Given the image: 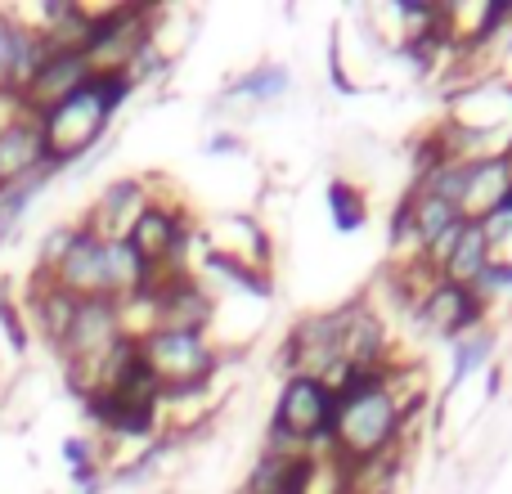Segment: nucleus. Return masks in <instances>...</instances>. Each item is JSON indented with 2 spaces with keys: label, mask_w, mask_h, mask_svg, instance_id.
<instances>
[{
  "label": "nucleus",
  "mask_w": 512,
  "mask_h": 494,
  "mask_svg": "<svg viewBox=\"0 0 512 494\" xmlns=\"http://www.w3.org/2000/svg\"><path fill=\"white\" fill-rule=\"evenodd\" d=\"M14 32H18V18L0 9V95L9 90V68H14Z\"/></svg>",
  "instance_id": "obj_21"
},
{
  "label": "nucleus",
  "mask_w": 512,
  "mask_h": 494,
  "mask_svg": "<svg viewBox=\"0 0 512 494\" xmlns=\"http://www.w3.org/2000/svg\"><path fill=\"white\" fill-rule=\"evenodd\" d=\"M50 283H59L63 292L90 301L104 297L113 301V279H108V239H95L86 225H77V239H72L68 256L59 261V270L50 274Z\"/></svg>",
  "instance_id": "obj_7"
},
{
  "label": "nucleus",
  "mask_w": 512,
  "mask_h": 494,
  "mask_svg": "<svg viewBox=\"0 0 512 494\" xmlns=\"http://www.w3.org/2000/svg\"><path fill=\"white\" fill-rule=\"evenodd\" d=\"M292 77L283 63H265V68L248 72V77H239L230 90H225V99H248V104H270V99L288 95Z\"/></svg>",
  "instance_id": "obj_17"
},
{
  "label": "nucleus",
  "mask_w": 512,
  "mask_h": 494,
  "mask_svg": "<svg viewBox=\"0 0 512 494\" xmlns=\"http://www.w3.org/2000/svg\"><path fill=\"white\" fill-rule=\"evenodd\" d=\"M207 252L234 256V261L265 270L270 265V234L252 216H221L216 225H207Z\"/></svg>",
  "instance_id": "obj_12"
},
{
  "label": "nucleus",
  "mask_w": 512,
  "mask_h": 494,
  "mask_svg": "<svg viewBox=\"0 0 512 494\" xmlns=\"http://www.w3.org/2000/svg\"><path fill=\"white\" fill-rule=\"evenodd\" d=\"M140 355L149 373L162 382V396H189V391H207V382L221 373V351L212 346L207 333H171L158 328L140 342Z\"/></svg>",
  "instance_id": "obj_3"
},
{
  "label": "nucleus",
  "mask_w": 512,
  "mask_h": 494,
  "mask_svg": "<svg viewBox=\"0 0 512 494\" xmlns=\"http://www.w3.org/2000/svg\"><path fill=\"white\" fill-rule=\"evenodd\" d=\"M45 167V140H41V126H36V117L18 113L9 117V122H0V189L18 185V180H27L32 171Z\"/></svg>",
  "instance_id": "obj_9"
},
{
  "label": "nucleus",
  "mask_w": 512,
  "mask_h": 494,
  "mask_svg": "<svg viewBox=\"0 0 512 494\" xmlns=\"http://www.w3.org/2000/svg\"><path fill=\"white\" fill-rule=\"evenodd\" d=\"M239 149H243L239 135H212V140H207V153H212V158H230V153H239Z\"/></svg>",
  "instance_id": "obj_22"
},
{
  "label": "nucleus",
  "mask_w": 512,
  "mask_h": 494,
  "mask_svg": "<svg viewBox=\"0 0 512 494\" xmlns=\"http://www.w3.org/2000/svg\"><path fill=\"white\" fill-rule=\"evenodd\" d=\"M50 176H54V171H50V167H41V171H32V176H27V180H18V185L0 189V239H14V230H18V225H23L27 207H32L36 198L45 194V185H50Z\"/></svg>",
  "instance_id": "obj_16"
},
{
  "label": "nucleus",
  "mask_w": 512,
  "mask_h": 494,
  "mask_svg": "<svg viewBox=\"0 0 512 494\" xmlns=\"http://www.w3.org/2000/svg\"><path fill=\"white\" fill-rule=\"evenodd\" d=\"M333 418H337V400L333 387L319 378H288L279 391V405H274L270 432L297 441L310 459L319 454H337L333 450Z\"/></svg>",
  "instance_id": "obj_4"
},
{
  "label": "nucleus",
  "mask_w": 512,
  "mask_h": 494,
  "mask_svg": "<svg viewBox=\"0 0 512 494\" xmlns=\"http://www.w3.org/2000/svg\"><path fill=\"white\" fill-rule=\"evenodd\" d=\"M18 18V14H14ZM50 59V45H45V36L36 32L32 23H23L18 18V32H14V68H9V95H23L27 86H32V77L41 72V63Z\"/></svg>",
  "instance_id": "obj_15"
},
{
  "label": "nucleus",
  "mask_w": 512,
  "mask_h": 494,
  "mask_svg": "<svg viewBox=\"0 0 512 494\" xmlns=\"http://www.w3.org/2000/svg\"><path fill=\"white\" fill-rule=\"evenodd\" d=\"M306 463L310 459H274V454H261V463L243 481V494H301V486H306Z\"/></svg>",
  "instance_id": "obj_14"
},
{
  "label": "nucleus",
  "mask_w": 512,
  "mask_h": 494,
  "mask_svg": "<svg viewBox=\"0 0 512 494\" xmlns=\"http://www.w3.org/2000/svg\"><path fill=\"white\" fill-rule=\"evenodd\" d=\"M122 319H117V301H104V297H90L77 306L72 315V328L68 337L59 342V355L68 364V373H86L90 364H99L117 342H122Z\"/></svg>",
  "instance_id": "obj_5"
},
{
  "label": "nucleus",
  "mask_w": 512,
  "mask_h": 494,
  "mask_svg": "<svg viewBox=\"0 0 512 494\" xmlns=\"http://www.w3.org/2000/svg\"><path fill=\"white\" fill-rule=\"evenodd\" d=\"M328 212H333L337 230L355 234L369 221V198H364V189L351 185V180H333V185H328Z\"/></svg>",
  "instance_id": "obj_18"
},
{
  "label": "nucleus",
  "mask_w": 512,
  "mask_h": 494,
  "mask_svg": "<svg viewBox=\"0 0 512 494\" xmlns=\"http://www.w3.org/2000/svg\"><path fill=\"white\" fill-rule=\"evenodd\" d=\"M477 297L486 301V310H490V301H508L512 297V261L495 256V261L486 265V274L477 279Z\"/></svg>",
  "instance_id": "obj_20"
},
{
  "label": "nucleus",
  "mask_w": 512,
  "mask_h": 494,
  "mask_svg": "<svg viewBox=\"0 0 512 494\" xmlns=\"http://www.w3.org/2000/svg\"><path fill=\"white\" fill-rule=\"evenodd\" d=\"M490 346H495V337L486 333V328H477V333L459 337L454 342V369H450V391H459L463 382L472 378V373L481 369V364L490 360Z\"/></svg>",
  "instance_id": "obj_19"
},
{
  "label": "nucleus",
  "mask_w": 512,
  "mask_h": 494,
  "mask_svg": "<svg viewBox=\"0 0 512 494\" xmlns=\"http://www.w3.org/2000/svg\"><path fill=\"white\" fill-rule=\"evenodd\" d=\"M90 59L81 50H72V54H50V59L41 63V72L32 77V86L23 90V104H27V113H45V108H54L59 99H68L77 86H86L90 81Z\"/></svg>",
  "instance_id": "obj_10"
},
{
  "label": "nucleus",
  "mask_w": 512,
  "mask_h": 494,
  "mask_svg": "<svg viewBox=\"0 0 512 494\" xmlns=\"http://www.w3.org/2000/svg\"><path fill=\"white\" fill-rule=\"evenodd\" d=\"M414 319L427 328V333L459 342V337H468V333L481 328V319H486V301L477 297V288H463V283L441 279L432 292H427L423 306L414 310Z\"/></svg>",
  "instance_id": "obj_6"
},
{
  "label": "nucleus",
  "mask_w": 512,
  "mask_h": 494,
  "mask_svg": "<svg viewBox=\"0 0 512 494\" xmlns=\"http://www.w3.org/2000/svg\"><path fill=\"white\" fill-rule=\"evenodd\" d=\"M490 261H495V247L486 243V230H481L477 221H463L459 243H454V252L445 256V265H441V279L463 283V288H477V279L486 274Z\"/></svg>",
  "instance_id": "obj_13"
},
{
  "label": "nucleus",
  "mask_w": 512,
  "mask_h": 494,
  "mask_svg": "<svg viewBox=\"0 0 512 494\" xmlns=\"http://www.w3.org/2000/svg\"><path fill=\"white\" fill-rule=\"evenodd\" d=\"M337 400V418H333V450L337 459L355 463V459H373L405 445V423L400 409L391 405V396L382 387L369 391H342Z\"/></svg>",
  "instance_id": "obj_2"
},
{
  "label": "nucleus",
  "mask_w": 512,
  "mask_h": 494,
  "mask_svg": "<svg viewBox=\"0 0 512 494\" xmlns=\"http://www.w3.org/2000/svg\"><path fill=\"white\" fill-rule=\"evenodd\" d=\"M508 194H512V180H508L504 158L468 162V171H463V194H459V216L463 221H486Z\"/></svg>",
  "instance_id": "obj_11"
},
{
  "label": "nucleus",
  "mask_w": 512,
  "mask_h": 494,
  "mask_svg": "<svg viewBox=\"0 0 512 494\" xmlns=\"http://www.w3.org/2000/svg\"><path fill=\"white\" fill-rule=\"evenodd\" d=\"M131 90H135V81L126 72H90L86 86H77L68 99H59L45 113H32L45 140V167L63 171L86 149H95Z\"/></svg>",
  "instance_id": "obj_1"
},
{
  "label": "nucleus",
  "mask_w": 512,
  "mask_h": 494,
  "mask_svg": "<svg viewBox=\"0 0 512 494\" xmlns=\"http://www.w3.org/2000/svg\"><path fill=\"white\" fill-rule=\"evenodd\" d=\"M153 203L149 185L135 176L126 180H113V185H104V194L95 198V207L86 212V230L95 234V239H126L131 234V225L140 221V212Z\"/></svg>",
  "instance_id": "obj_8"
}]
</instances>
